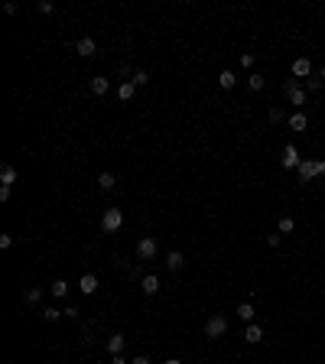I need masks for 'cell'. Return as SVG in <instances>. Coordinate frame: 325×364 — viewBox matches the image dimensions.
Returning a JSON list of instances; mask_svg holds the SVG:
<instances>
[{
    "label": "cell",
    "mask_w": 325,
    "mask_h": 364,
    "mask_svg": "<svg viewBox=\"0 0 325 364\" xmlns=\"http://www.w3.org/2000/svg\"><path fill=\"white\" fill-rule=\"evenodd\" d=\"M98 186H101V189H104V192H111V189H114V186H117V179H114V172H101V176H98Z\"/></svg>",
    "instance_id": "cell-20"
},
{
    "label": "cell",
    "mask_w": 325,
    "mask_h": 364,
    "mask_svg": "<svg viewBox=\"0 0 325 364\" xmlns=\"http://www.w3.org/2000/svg\"><path fill=\"white\" fill-rule=\"evenodd\" d=\"M244 341H250V345H257V341H263V328L257 325V322H250V325L244 328Z\"/></svg>",
    "instance_id": "cell-12"
},
{
    "label": "cell",
    "mask_w": 325,
    "mask_h": 364,
    "mask_svg": "<svg viewBox=\"0 0 325 364\" xmlns=\"http://www.w3.org/2000/svg\"><path fill=\"white\" fill-rule=\"evenodd\" d=\"M0 202H10V186H0Z\"/></svg>",
    "instance_id": "cell-34"
},
{
    "label": "cell",
    "mask_w": 325,
    "mask_h": 364,
    "mask_svg": "<svg viewBox=\"0 0 325 364\" xmlns=\"http://www.w3.org/2000/svg\"><path fill=\"white\" fill-rule=\"evenodd\" d=\"M263 85H267V78H263V75H257V72L247 75V88H250V91H263Z\"/></svg>",
    "instance_id": "cell-17"
},
{
    "label": "cell",
    "mask_w": 325,
    "mask_h": 364,
    "mask_svg": "<svg viewBox=\"0 0 325 364\" xmlns=\"http://www.w3.org/2000/svg\"><path fill=\"white\" fill-rule=\"evenodd\" d=\"M111 364H130V361H124V355H111Z\"/></svg>",
    "instance_id": "cell-35"
},
{
    "label": "cell",
    "mask_w": 325,
    "mask_h": 364,
    "mask_svg": "<svg viewBox=\"0 0 325 364\" xmlns=\"http://www.w3.org/2000/svg\"><path fill=\"white\" fill-rule=\"evenodd\" d=\"M16 182V169L13 166H3V169H0V186H13Z\"/></svg>",
    "instance_id": "cell-19"
},
{
    "label": "cell",
    "mask_w": 325,
    "mask_h": 364,
    "mask_svg": "<svg viewBox=\"0 0 325 364\" xmlns=\"http://www.w3.org/2000/svg\"><path fill=\"white\" fill-rule=\"evenodd\" d=\"M130 364H150V358H147V355H137V358H133Z\"/></svg>",
    "instance_id": "cell-36"
},
{
    "label": "cell",
    "mask_w": 325,
    "mask_h": 364,
    "mask_svg": "<svg viewBox=\"0 0 325 364\" xmlns=\"http://www.w3.org/2000/svg\"><path fill=\"white\" fill-rule=\"evenodd\" d=\"M312 176H319V160H302V163H299V179H302V182H309Z\"/></svg>",
    "instance_id": "cell-8"
},
{
    "label": "cell",
    "mask_w": 325,
    "mask_h": 364,
    "mask_svg": "<svg viewBox=\"0 0 325 364\" xmlns=\"http://www.w3.org/2000/svg\"><path fill=\"white\" fill-rule=\"evenodd\" d=\"M36 10H39V13H52V3H49V0H39V3H36Z\"/></svg>",
    "instance_id": "cell-29"
},
{
    "label": "cell",
    "mask_w": 325,
    "mask_h": 364,
    "mask_svg": "<svg viewBox=\"0 0 325 364\" xmlns=\"http://www.w3.org/2000/svg\"><path fill=\"white\" fill-rule=\"evenodd\" d=\"M322 244H325V238H322Z\"/></svg>",
    "instance_id": "cell-40"
},
{
    "label": "cell",
    "mask_w": 325,
    "mask_h": 364,
    "mask_svg": "<svg viewBox=\"0 0 325 364\" xmlns=\"http://www.w3.org/2000/svg\"><path fill=\"white\" fill-rule=\"evenodd\" d=\"M156 238H143V241H137V257L140 260H153L156 257Z\"/></svg>",
    "instance_id": "cell-4"
},
{
    "label": "cell",
    "mask_w": 325,
    "mask_h": 364,
    "mask_svg": "<svg viewBox=\"0 0 325 364\" xmlns=\"http://www.w3.org/2000/svg\"><path fill=\"white\" fill-rule=\"evenodd\" d=\"M241 69H254V55H250V52L241 55Z\"/></svg>",
    "instance_id": "cell-28"
},
{
    "label": "cell",
    "mask_w": 325,
    "mask_h": 364,
    "mask_svg": "<svg viewBox=\"0 0 325 364\" xmlns=\"http://www.w3.org/2000/svg\"><path fill=\"white\" fill-rule=\"evenodd\" d=\"M3 10H7V13H10V16H13V13H20V7H16L13 0H10V3H3Z\"/></svg>",
    "instance_id": "cell-33"
},
{
    "label": "cell",
    "mask_w": 325,
    "mask_h": 364,
    "mask_svg": "<svg viewBox=\"0 0 325 364\" xmlns=\"http://www.w3.org/2000/svg\"><path fill=\"white\" fill-rule=\"evenodd\" d=\"M39 299H42V286H30V289H26V302H30V306H36Z\"/></svg>",
    "instance_id": "cell-23"
},
{
    "label": "cell",
    "mask_w": 325,
    "mask_h": 364,
    "mask_svg": "<svg viewBox=\"0 0 325 364\" xmlns=\"http://www.w3.org/2000/svg\"><path fill=\"white\" fill-rule=\"evenodd\" d=\"M133 94H137V85H133V81H121V88H117V98H121V101H130Z\"/></svg>",
    "instance_id": "cell-14"
},
{
    "label": "cell",
    "mask_w": 325,
    "mask_h": 364,
    "mask_svg": "<svg viewBox=\"0 0 325 364\" xmlns=\"http://www.w3.org/2000/svg\"><path fill=\"white\" fill-rule=\"evenodd\" d=\"M319 176H325V160H319Z\"/></svg>",
    "instance_id": "cell-37"
},
{
    "label": "cell",
    "mask_w": 325,
    "mask_h": 364,
    "mask_svg": "<svg viewBox=\"0 0 325 364\" xmlns=\"http://www.w3.org/2000/svg\"><path fill=\"white\" fill-rule=\"evenodd\" d=\"M108 351L111 355H121L124 351V335H108Z\"/></svg>",
    "instance_id": "cell-16"
},
{
    "label": "cell",
    "mask_w": 325,
    "mask_h": 364,
    "mask_svg": "<svg viewBox=\"0 0 325 364\" xmlns=\"http://www.w3.org/2000/svg\"><path fill=\"white\" fill-rule=\"evenodd\" d=\"M267 117H270L273 124H280V121H283V111H280V108H270V114H267Z\"/></svg>",
    "instance_id": "cell-30"
},
{
    "label": "cell",
    "mask_w": 325,
    "mask_h": 364,
    "mask_svg": "<svg viewBox=\"0 0 325 364\" xmlns=\"http://www.w3.org/2000/svg\"><path fill=\"white\" fill-rule=\"evenodd\" d=\"M121 225H124V211H121V208H108L104 215H101V228H104L108 234L117 231Z\"/></svg>",
    "instance_id": "cell-1"
},
{
    "label": "cell",
    "mask_w": 325,
    "mask_h": 364,
    "mask_svg": "<svg viewBox=\"0 0 325 364\" xmlns=\"http://www.w3.org/2000/svg\"><path fill=\"white\" fill-rule=\"evenodd\" d=\"M49 293H52V296H59V299H62V296H69V283H65V280H55L52 286H49Z\"/></svg>",
    "instance_id": "cell-22"
},
{
    "label": "cell",
    "mask_w": 325,
    "mask_h": 364,
    "mask_svg": "<svg viewBox=\"0 0 325 364\" xmlns=\"http://www.w3.org/2000/svg\"><path fill=\"white\" fill-rule=\"evenodd\" d=\"M75 52H78V55H85V59H91V55L98 52V46H94V39H91V36H81V39L75 42Z\"/></svg>",
    "instance_id": "cell-7"
},
{
    "label": "cell",
    "mask_w": 325,
    "mask_h": 364,
    "mask_svg": "<svg viewBox=\"0 0 325 364\" xmlns=\"http://www.w3.org/2000/svg\"><path fill=\"white\" fill-rule=\"evenodd\" d=\"M293 75L302 78V81H306V78H312V62L306 59V55H299V59L293 62Z\"/></svg>",
    "instance_id": "cell-6"
},
{
    "label": "cell",
    "mask_w": 325,
    "mask_h": 364,
    "mask_svg": "<svg viewBox=\"0 0 325 364\" xmlns=\"http://www.w3.org/2000/svg\"><path fill=\"white\" fill-rule=\"evenodd\" d=\"M286 98H289V104H296V108L306 104V91L299 88V78H289L286 81Z\"/></svg>",
    "instance_id": "cell-3"
},
{
    "label": "cell",
    "mask_w": 325,
    "mask_h": 364,
    "mask_svg": "<svg viewBox=\"0 0 325 364\" xmlns=\"http://www.w3.org/2000/svg\"><path fill=\"white\" fill-rule=\"evenodd\" d=\"M306 124H309V117H306V111H296V114L289 117V127H293V130H306Z\"/></svg>",
    "instance_id": "cell-15"
},
{
    "label": "cell",
    "mask_w": 325,
    "mask_h": 364,
    "mask_svg": "<svg viewBox=\"0 0 325 364\" xmlns=\"http://www.w3.org/2000/svg\"><path fill=\"white\" fill-rule=\"evenodd\" d=\"M238 316L250 325V322H254V302H241V306H238Z\"/></svg>",
    "instance_id": "cell-18"
},
{
    "label": "cell",
    "mask_w": 325,
    "mask_h": 364,
    "mask_svg": "<svg viewBox=\"0 0 325 364\" xmlns=\"http://www.w3.org/2000/svg\"><path fill=\"white\" fill-rule=\"evenodd\" d=\"M62 312H65V309H55V306H46V309H42V316H46L49 322H55V319L62 316Z\"/></svg>",
    "instance_id": "cell-26"
},
{
    "label": "cell",
    "mask_w": 325,
    "mask_h": 364,
    "mask_svg": "<svg viewBox=\"0 0 325 364\" xmlns=\"http://www.w3.org/2000/svg\"><path fill=\"white\" fill-rule=\"evenodd\" d=\"M280 238H283V234H267V244H270V247H280Z\"/></svg>",
    "instance_id": "cell-31"
},
{
    "label": "cell",
    "mask_w": 325,
    "mask_h": 364,
    "mask_svg": "<svg viewBox=\"0 0 325 364\" xmlns=\"http://www.w3.org/2000/svg\"><path fill=\"white\" fill-rule=\"evenodd\" d=\"M10 244H13V238H10V234H0V247L7 250V247H10Z\"/></svg>",
    "instance_id": "cell-32"
},
{
    "label": "cell",
    "mask_w": 325,
    "mask_h": 364,
    "mask_svg": "<svg viewBox=\"0 0 325 364\" xmlns=\"http://www.w3.org/2000/svg\"><path fill=\"white\" fill-rule=\"evenodd\" d=\"M140 289H143V293H147V296H156V293H160V277H156V273H150V277H143V283H140Z\"/></svg>",
    "instance_id": "cell-10"
},
{
    "label": "cell",
    "mask_w": 325,
    "mask_h": 364,
    "mask_svg": "<svg viewBox=\"0 0 325 364\" xmlns=\"http://www.w3.org/2000/svg\"><path fill=\"white\" fill-rule=\"evenodd\" d=\"M299 150L293 147V143H286V147H283V166H286V169H299Z\"/></svg>",
    "instance_id": "cell-5"
},
{
    "label": "cell",
    "mask_w": 325,
    "mask_h": 364,
    "mask_svg": "<svg viewBox=\"0 0 325 364\" xmlns=\"http://www.w3.org/2000/svg\"><path fill=\"white\" fill-rule=\"evenodd\" d=\"M225 332H228V319L225 316H211L208 322H205V338H221Z\"/></svg>",
    "instance_id": "cell-2"
},
{
    "label": "cell",
    "mask_w": 325,
    "mask_h": 364,
    "mask_svg": "<svg viewBox=\"0 0 325 364\" xmlns=\"http://www.w3.org/2000/svg\"><path fill=\"white\" fill-rule=\"evenodd\" d=\"M91 91L98 94V98H101V94H108V91H111V81H108V78H101V75L91 78Z\"/></svg>",
    "instance_id": "cell-13"
},
{
    "label": "cell",
    "mask_w": 325,
    "mask_h": 364,
    "mask_svg": "<svg viewBox=\"0 0 325 364\" xmlns=\"http://www.w3.org/2000/svg\"><path fill=\"white\" fill-rule=\"evenodd\" d=\"M322 85H325L322 78H306V91H312V94H319V91H322Z\"/></svg>",
    "instance_id": "cell-24"
},
{
    "label": "cell",
    "mask_w": 325,
    "mask_h": 364,
    "mask_svg": "<svg viewBox=\"0 0 325 364\" xmlns=\"http://www.w3.org/2000/svg\"><path fill=\"white\" fill-rule=\"evenodd\" d=\"M182 264H186V257L179 254V250H169V254H166V270H182Z\"/></svg>",
    "instance_id": "cell-11"
},
{
    "label": "cell",
    "mask_w": 325,
    "mask_h": 364,
    "mask_svg": "<svg viewBox=\"0 0 325 364\" xmlns=\"http://www.w3.org/2000/svg\"><path fill=\"white\" fill-rule=\"evenodd\" d=\"M218 85H221V88H234V85H238V78H234V72H231V69H225L221 75H218Z\"/></svg>",
    "instance_id": "cell-21"
},
{
    "label": "cell",
    "mask_w": 325,
    "mask_h": 364,
    "mask_svg": "<svg viewBox=\"0 0 325 364\" xmlns=\"http://www.w3.org/2000/svg\"><path fill=\"white\" fill-rule=\"evenodd\" d=\"M133 85H137V88H143V85H150V72H143V69H137V75H133Z\"/></svg>",
    "instance_id": "cell-25"
},
{
    "label": "cell",
    "mask_w": 325,
    "mask_h": 364,
    "mask_svg": "<svg viewBox=\"0 0 325 364\" xmlns=\"http://www.w3.org/2000/svg\"><path fill=\"white\" fill-rule=\"evenodd\" d=\"M293 225H296L293 218H280V234H289V231H293Z\"/></svg>",
    "instance_id": "cell-27"
},
{
    "label": "cell",
    "mask_w": 325,
    "mask_h": 364,
    "mask_svg": "<svg viewBox=\"0 0 325 364\" xmlns=\"http://www.w3.org/2000/svg\"><path fill=\"white\" fill-rule=\"evenodd\" d=\"M162 364H182V361H179V358H169V361H162Z\"/></svg>",
    "instance_id": "cell-38"
},
{
    "label": "cell",
    "mask_w": 325,
    "mask_h": 364,
    "mask_svg": "<svg viewBox=\"0 0 325 364\" xmlns=\"http://www.w3.org/2000/svg\"><path fill=\"white\" fill-rule=\"evenodd\" d=\"M78 289H81L85 296H91L94 289H98V277H94V273H85V277L78 280Z\"/></svg>",
    "instance_id": "cell-9"
},
{
    "label": "cell",
    "mask_w": 325,
    "mask_h": 364,
    "mask_svg": "<svg viewBox=\"0 0 325 364\" xmlns=\"http://www.w3.org/2000/svg\"><path fill=\"white\" fill-rule=\"evenodd\" d=\"M319 78H322V81H325V65H322V72H319Z\"/></svg>",
    "instance_id": "cell-39"
}]
</instances>
